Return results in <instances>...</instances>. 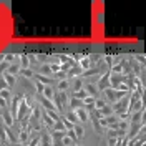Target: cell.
I'll list each match as a JSON object with an SVG mask.
<instances>
[{
	"instance_id": "cell-5",
	"label": "cell",
	"mask_w": 146,
	"mask_h": 146,
	"mask_svg": "<svg viewBox=\"0 0 146 146\" xmlns=\"http://www.w3.org/2000/svg\"><path fill=\"white\" fill-rule=\"evenodd\" d=\"M20 70H22V66H20V62H15V63H10L9 68H7V72L9 75H12V76H17L18 73H20Z\"/></svg>"
},
{
	"instance_id": "cell-16",
	"label": "cell",
	"mask_w": 146,
	"mask_h": 146,
	"mask_svg": "<svg viewBox=\"0 0 146 146\" xmlns=\"http://www.w3.org/2000/svg\"><path fill=\"white\" fill-rule=\"evenodd\" d=\"M65 119H68L72 125H76V123H78V118H76L75 111H68V113H65Z\"/></svg>"
},
{
	"instance_id": "cell-24",
	"label": "cell",
	"mask_w": 146,
	"mask_h": 146,
	"mask_svg": "<svg viewBox=\"0 0 146 146\" xmlns=\"http://www.w3.org/2000/svg\"><path fill=\"white\" fill-rule=\"evenodd\" d=\"M28 146H38L40 145V136H35V138H30L28 139V143H27Z\"/></svg>"
},
{
	"instance_id": "cell-9",
	"label": "cell",
	"mask_w": 146,
	"mask_h": 146,
	"mask_svg": "<svg viewBox=\"0 0 146 146\" xmlns=\"http://www.w3.org/2000/svg\"><path fill=\"white\" fill-rule=\"evenodd\" d=\"M40 103H42V106L46 110V111H52V110H56L55 108V105L52 103V100H46L43 96H40Z\"/></svg>"
},
{
	"instance_id": "cell-4",
	"label": "cell",
	"mask_w": 146,
	"mask_h": 146,
	"mask_svg": "<svg viewBox=\"0 0 146 146\" xmlns=\"http://www.w3.org/2000/svg\"><path fill=\"white\" fill-rule=\"evenodd\" d=\"M110 75H111V73H105V75L101 76L100 80H98V86H96V88H100V90L110 88Z\"/></svg>"
},
{
	"instance_id": "cell-18",
	"label": "cell",
	"mask_w": 146,
	"mask_h": 146,
	"mask_svg": "<svg viewBox=\"0 0 146 146\" xmlns=\"http://www.w3.org/2000/svg\"><path fill=\"white\" fill-rule=\"evenodd\" d=\"M86 96H88V95H86V91H85V90H80V91H75V93H73V96H72V98H76V100L83 101L85 98H86Z\"/></svg>"
},
{
	"instance_id": "cell-23",
	"label": "cell",
	"mask_w": 146,
	"mask_h": 146,
	"mask_svg": "<svg viewBox=\"0 0 146 146\" xmlns=\"http://www.w3.org/2000/svg\"><path fill=\"white\" fill-rule=\"evenodd\" d=\"M20 73H22L23 76H27V78H33V76H35V73H33V70H32V68H25V70H20Z\"/></svg>"
},
{
	"instance_id": "cell-28",
	"label": "cell",
	"mask_w": 146,
	"mask_h": 146,
	"mask_svg": "<svg viewBox=\"0 0 146 146\" xmlns=\"http://www.w3.org/2000/svg\"><path fill=\"white\" fill-rule=\"evenodd\" d=\"M40 73H46V75H50V76H52V72H50V65H42V66H40Z\"/></svg>"
},
{
	"instance_id": "cell-19",
	"label": "cell",
	"mask_w": 146,
	"mask_h": 146,
	"mask_svg": "<svg viewBox=\"0 0 146 146\" xmlns=\"http://www.w3.org/2000/svg\"><path fill=\"white\" fill-rule=\"evenodd\" d=\"M18 139H20V143H27L28 139H30V136H28V131H27V129H22V131L18 133Z\"/></svg>"
},
{
	"instance_id": "cell-6",
	"label": "cell",
	"mask_w": 146,
	"mask_h": 146,
	"mask_svg": "<svg viewBox=\"0 0 146 146\" xmlns=\"http://www.w3.org/2000/svg\"><path fill=\"white\" fill-rule=\"evenodd\" d=\"M2 119H3V123H5V126L7 128H12L13 126V118H12V115H10L9 110H3V115H2Z\"/></svg>"
},
{
	"instance_id": "cell-22",
	"label": "cell",
	"mask_w": 146,
	"mask_h": 146,
	"mask_svg": "<svg viewBox=\"0 0 146 146\" xmlns=\"http://www.w3.org/2000/svg\"><path fill=\"white\" fill-rule=\"evenodd\" d=\"M46 115H48V116H50V118L53 119L55 123H56V121H60V116H58V113H56V110H52V111H45Z\"/></svg>"
},
{
	"instance_id": "cell-1",
	"label": "cell",
	"mask_w": 146,
	"mask_h": 146,
	"mask_svg": "<svg viewBox=\"0 0 146 146\" xmlns=\"http://www.w3.org/2000/svg\"><path fill=\"white\" fill-rule=\"evenodd\" d=\"M105 91V96H106V100L108 101H113V103H116V101H119L125 95H126L128 91H119V90H113V88H106Z\"/></svg>"
},
{
	"instance_id": "cell-13",
	"label": "cell",
	"mask_w": 146,
	"mask_h": 146,
	"mask_svg": "<svg viewBox=\"0 0 146 146\" xmlns=\"http://www.w3.org/2000/svg\"><path fill=\"white\" fill-rule=\"evenodd\" d=\"M40 118H42V121H43V125H46V126H48V128H53L55 121H53V119H52V118H50L48 115H46L45 111H43V115H42Z\"/></svg>"
},
{
	"instance_id": "cell-10",
	"label": "cell",
	"mask_w": 146,
	"mask_h": 146,
	"mask_svg": "<svg viewBox=\"0 0 146 146\" xmlns=\"http://www.w3.org/2000/svg\"><path fill=\"white\" fill-rule=\"evenodd\" d=\"M42 96L46 98V100H53V96H55L53 88H52V86H45V88H43V93H42Z\"/></svg>"
},
{
	"instance_id": "cell-15",
	"label": "cell",
	"mask_w": 146,
	"mask_h": 146,
	"mask_svg": "<svg viewBox=\"0 0 146 146\" xmlns=\"http://www.w3.org/2000/svg\"><path fill=\"white\" fill-rule=\"evenodd\" d=\"M68 105H70V108H72V111H75V110H78V108H82V106H83V101L76 100V98H72Z\"/></svg>"
},
{
	"instance_id": "cell-14",
	"label": "cell",
	"mask_w": 146,
	"mask_h": 146,
	"mask_svg": "<svg viewBox=\"0 0 146 146\" xmlns=\"http://www.w3.org/2000/svg\"><path fill=\"white\" fill-rule=\"evenodd\" d=\"M106 105H108L106 100H103V98H95V105H93V108L95 110H103Z\"/></svg>"
},
{
	"instance_id": "cell-3",
	"label": "cell",
	"mask_w": 146,
	"mask_h": 146,
	"mask_svg": "<svg viewBox=\"0 0 146 146\" xmlns=\"http://www.w3.org/2000/svg\"><path fill=\"white\" fill-rule=\"evenodd\" d=\"M75 115H76L78 121H82V123H86V121L90 119V113L83 108V106L82 108H78V110H75Z\"/></svg>"
},
{
	"instance_id": "cell-20",
	"label": "cell",
	"mask_w": 146,
	"mask_h": 146,
	"mask_svg": "<svg viewBox=\"0 0 146 146\" xmlns=\"http://www.w3.org/2000/svg\"><path fill=\"white\" fill-rule=\"evenodd\" d=\"M65 135L73 141V145H78V141H80V139L76 138V135H75V131H73V129H66V133H65Z\"/></svg>"
},
{
	"instance_id": "cell-7",
	"label": "cell",
	"mask_w": 146,
	"mask_h": 146,
	"mask_svg": "<svg viewBox=\"0 0 146 146\" xmlns=\"http://www.w3.org/2000/svg\"><path fill=\"white\" fill-rule=\"evenodd\" d=\"M83 80L82 78H73V82L70 83V86H72V91L75 93V91H80V90H83Z\"/></svg>"
},
{
	"instance_id": "cell-27",
	"label": "cell",
	"mask_w": 146,
	"mask_h": 146,
	"mask_svg": "<svg viewBox=\"0 0 146 146\" xmlns=\"http://www.w3.org/2000/svg\"><path fill=\"white\" fill-rule=\"evenodd\" d=\"M50 72H52V75L58 73L60 72V63H50Z\"/></svg>"
},
{
	"instance_id": "cell-21",
	"label": "cell",
	"mask_w": 146,
	"mask_h": 146,
	"mask_svg": "<svg viewBox=\"0 0 146 146\" xmlns=\"http://www.w3.org/2000/svg\"><path fill=\"white\" fill-rule=\"evenodd\" d=\"M20 60H22V70L30 68V58H28L27 55H22V56H20Z\"/></svg>"
},
{
	"instance_id": "cell-30",
	"label": "cell",
	"mask_w": 146,
	"mask_h": 146,
	"mask_svg": "<svg viewBox=\"0 0 146 146\" xmlns=\"http://www.w3.org/2000/svg\"><path fill=\"white\" fill-rule=\"evenodd\" d=\"M0 108L2 110H9V103L3 100V98H0Z\"/></svg>"
},
{
	"instance_id": "cell-26",
	"label": "cell",
	"mask_w": 146,
	"mask_h": 146,
	"mask_svg": "<svg viewBox=\"0 0 146 146\" xmlns=\"http://www.w3.org/2000/svg\"><path fill=\"white\" fill-rule=\"evenodd\" d=\"M111 72H113V73H118V75H121V73H123V65H121V63L115 65V66L111 68Z\"/></svg>"
},
{
	"instance_id": "cell-2",
	"label": "cell",
	"mask_w": 146,
	"mask_h": 146,
	"mask_svg": "<svg viewBox=\"0 0 146 146\" xmlns=\"http://www.w3.org/2000/svg\"><path fill=\"white\" fill-rule=\"evenodd\" d=\"M53 100H55V108H56V111H58V110H63L65 106H66V103H68V98H66V93H62V91L55 93Z\"/></svg>"
},
{
	"instance_id": "cell-32",
	"label": "cell",
	"mask_w": 146,
	"mask_h": 146,
	"mask_svg": "<svg viewBox=\"0 0 146 146\" xmlns=\"http://www.w3.org/2000/svg\"><path fill=\"white\" fill-rule=\"evenodd\" d=\"M38 146H40V145H38Z\"/></svg>"
},
{
	"instance_id": "cell-31",
	"label": "cell",
	"mask_w": 146,
	"mask_h": 146,
	"mask_svg": "<svg viewBox=\"0 0 146 146\" xmlns=\"http://www.w3.org/2000/svg\"><path fill=\"white\" fill-rule=\"evenodd\" d=\"M73 146H80V145H73Z\"/></svg>"
},
{
	"instance_id": "cell-17",
	"label": "cell",
	"mask_w": 146,
	"mask_h": 146,
	"mask_svg": "<svg viewBox=\"0 0 146 146\" xmlns=\"http://www.w3.org/2000/svg\"><path fill=\"white\" fill-rule=\"evenodd\" d=\"M68 88H70V80H62V82H58V91L65 93Z\"/></svg>"
},
{
	"instance_id": "cell-8",
	"label": "cell",
	"mask_w": 146,
	"mask_h": 146,
	"mask_svg": "<svg viewBox=\"0 0 146 146\" xmlns=\"http://www.w3.org/2000/svg\"><path fill=\"white\" fill-rule=\"evenodd\" d=\"M2 78H3L5 85L9 86L10 90H12V88H13V85H15V80H17V76H12V75H9V73H3V75H2Z\"/></svg>"
},
{
	"instance_id": "cell-25",
	"label": "cell",
	"mask_w": 146,
	"mask_h": 146,
	"mask_svg": "<svg viewBox=\"0 0 146 146\" xmlns=\"http://www.w3.org/2000/svg\"><path fill=\"white\" fill-rule=\"evenodd\" d=\"M62 145L63 146H73V141L66 136V135H63V138H62Z\"/></svg>"
},
{
	"instance_id": "cell-12",
	"label": "cell",
	"mask_w": 146,
	"mask_h": 146,
	"mask_svg": "<svg viewBox=\"0 0 146 146\" xmlns=\"http://www.w3.org/2000/svg\"><path fill=\"white\" fill-rule=\"evenodd\" d=\"M73 131H75V135H76L78 139H82V138L85 136V128H83L82 125H75V126H73Z\"/></svg>"
},
{
	"instance_id": "cell-11",
	"label": "cell",
	"mask_w": 146,
	"mask_h": 146,
	"mask_svg": "<svg viewBox=\"0 0 146 146\" xmlns=\"http://www.w3.org/2000/svg\"><path fill=\"white\" fill-rule=\"evenodd\" d=\"M0 98H3L7 103H10V101H12V93H10V88H3V90H0Z\"/></svg>"
},
{
	"instance_id": "cell-29",
	"label": "cell",
	"mask_w": 146,
	"mask_h": 146,
	"mask_svg": "<svg viewBox=\"0 0 146 146\" xmlns=\"http://www.w3.org/2000/svg\"><path fill=\"white\" fill-rule=\"evenodd\" d=\"M35 85H36V93H38V95H42V93H43V88H45V86H43V85H42L40 82H35Z\"/></svg>"
}]
</instances>
